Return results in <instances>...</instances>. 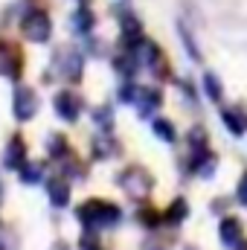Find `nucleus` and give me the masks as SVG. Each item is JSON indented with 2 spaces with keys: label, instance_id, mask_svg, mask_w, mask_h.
Instances as JSON below:
<instances>
[{
  "label": "nucleus",
  "instance_id": "nucleus-13",
  "mask_svg": "<svg viewBox=\"0 0 247 250\" xmlns=\"http://www.w3.org/2000/svg\"><path fill=\"white\" fill-rule=\"evenodd\" d=\"M50 154H53V157L67 154V143H64L62 137H53V140H50Z\"/></svg>",
  "mask_w": 247,
  "mask_h": 250
},
{
  "label": "nucleus",
  "instance_id": "nucleus-14",
  "mask_svg": "<svg viewBox=\"0 0 247 250\" xmlns=\"http://www.w3.org/2000/svg\"><path fill=\"white\" fill-rule=\"evenodd\" d=\"M76 23H79V29H87V26H90V23H93V15H90V12H84V9H82V12H79V15H76Z\"/></svg>",
  "mask_w": 247,
  "mask_h": 250
},
{
  "label": "nucleus",
  "instance_id": "nucleus-4",
  "mask_svg": "<svg viewBox=\"0 0 247 250\" xmlns=\"http://www.w3.org/2000/svg\"><path fill=\"white\" fill-rule=\"evenodd\" d=\"M56 111H59V117H64L67 123H76L82 105H79L76 96H70V93H59V96H56Z\"/></svg>",
  "mask_w": 247,
  "mask_h": 250
},
{
  "label": "nucleus",
  "instance_id": "nucleus-16",
  "mask_svg": "<svg viewBox=\"0 0 247 250\" xmlns=\"http://www.w3.org/2000/svg\"><path fill=\"white\" fill-rule=\"evenodd\" d=\"M93 250H96V248H93Z\"/></svg>",
  "mask_w": 247,
  "mask_h": 250
},
{
  "label": "nucleus",
  "instance_id": "nucleus-10",
  "mask_svg": "<svg viewBox=\"0 0 247 250\" xmlns=\"http://www.w3.org/2000/svg\"><path fill=\"white\" fill-rule=\"evenodd\" d=\"M154 134L163 137V140H169V143L175 140V128H172V123H166V120H157L154 123Z\"/></svg>",
  "mask_w": 247,
  "mask_h": 250
},
{
  "label": "nucleus",
  "instance_id": "nucleus-8",
  "mask_svg": "<svg viewBox=\"0 0 247 250\" xmlns=\"http://www.w3.org/2000/svg\"><path fill=\"white\" fill-rule=\"evenodd\" d=\"M186 212H189V207H186V201H175L172 207H169V212H166V218L172 221V224H181L186 218Z\"/></svg>",
  "mask_w": 247,
  "mask_h": 250
},
{
  "label": "nucleus",
  "instance_id": "nucleus-15",
  "mask_svg": "<svg viewBox=\"0 0 247 250\" xmlns=\"http://www.w3.org/2000/svg\"><path fill=\"white\" fill-rule=\"evenodd\" d=\"M239 201H242V204H247V175L242 178V187H239Z\"/></svg>",
  "mask_w": 247,
  "mask_h": 250
},
{
  "label": "nucleus",
  "instance_id": "nucleus-12",
  "mask_svg": "<svg viewBox=\"0 0 247 250\" xmlns=\"http://www.w3.org/2000/svg\"><path fill=\"white\" fill-rule=\"evenodd\" d=\"M21 178H23L26 184H35V181H41V166H35V163H29V166H23V172H21Z\"/></svg>",
  "mask_w": 247,
  "mask_h": 250
},
{
  "label": "nucleus",
  "instance_id": "nucleus-9",
  "mask_svg": "<svg viewBox=\"0 0 247 250\" xmlns=\"http://www.w3.org/2000/svg\"><path fill=\"white\" fill-rule=\"evenodd\" d=\"M204 87H206V93H209L212 99H221V84H218V79H215L212 73L204 76Z\"/></svg>",
  "mask_w": 247,
  "mask_h": 250
},
{
  "label": "nucleus",
  "instance_id": "nucleus-7",
  "mask_svg": "<svg viewBox=\"0 0 247 250\" xmlns=\"http://www.w3.org/2000/svg\"><path fill=\"white\" fill-rule=\"evenodd\" d=\"M47 192H50V201H53L56 207H64L67 198H70V195H67V184H64L62 178H53V181L47 184Z\"/></svg>",
  "mask_w": 247,
  "mask_h": 250
},
{
  "label": "nucleus",
  "instance_id": "nucleus-2",
  "mask_svg": "<svg viewBox=\"0 0 247 250\" xmlns=\"http://www.w3.org/2000/svg\"><path fill=\"white\" fill-rule=\"evenodd\" d=\"M21 29L26 32L29 41H47V38H50V18H47L41 9H35V12H29V15L23 18Z\"/></svg>",
  "mask_w": 247,
  "mask_h": 250
},
{
  "label": "nucleus",
  "instance_id": "nucleus-6",
  "mask_svg": "<svg viewBox=\"0 0 247 250\" xmlns=\"http://www.w3.org/2000/svg\"><path fill=\"white\" fill-rule=\"evenodd\" d=\"M3 163L9 166V169H18L21 163H23V143L15 137L12 143H9V148H6V157H3Z\"/></svg>",
  "mask_w": 247,
  "mask_h": 250
},
{
  "label": "nucleus",
  "instance_id": "nucleus-5",
  "mask_svg": "<svg viewBox=\"0 0 247 250\" xmlns=\"http://www.w3.org/2000/svg\"><path fill=\"white\" fill-rule=\"evenodd\" d=\"M221 242H224L227 248H236V245L242 242V224H239L236 218H224V221H221Z\"/></svg>",
  "mask_w": 247,
  "mask_h": 250
},
{
  "label": "nucleus",
  "instance_id": "nucleus-11",
  "mask_svg": "<svg viewBox=\"0 0 247 250\" xmlns=\"http://www.w3.org/2000/svg\"><path fill=\"white\" fill-rule=\"evenodd\" d=\"M221 117H224V123H227V128H230L233 134H245V123H242V120H239L236 114H230V111H224Z\"/></svg>",
  "mask_w": 247,
  "mask_h": 250
},
{
  "label": "nucleus",
  "instance_id": "nucleus-1",
  "mask_svg": "<svg viewBox=\"0 0 247 250\" xmlns=\"http://www.w3.org/2000/svg\"><path fill=\"white\" fill-rule=\"evenodd\" d=\"M79 218H82L84 224H93V227H108V224H117L120 209L111 207V204H102V201H87V204L79 209Z\"/></svg>",
  "mask_w": 247,
  "mask_h": 250
},
{
  "label": "nucleus",
  "instance_id": "nucleus-3",
  "mask_svg": "<svg viewBox=\"0 0 247 250\" xmlns=\"http://www.w3.org/2000/svg\"><path fill=\"white\" fill-rule=\"evenodd\" d=\"M35 108H38L35 90L26 87V84H18V90H15V117H18V120H32Z\"/></svg>",
  "mask_w": 247,
  "mask_h": 250
}]
</instances>
